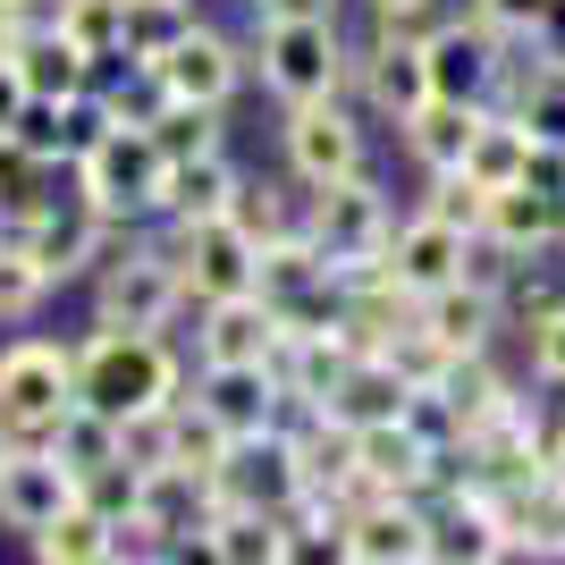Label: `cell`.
<instances>
[{
  "label": "cell",
  "instance_id": "obj_1",
  "mask_svg": "<svg viewBox=\"0 0 565 565\" xmlns=\"http://www.w3.org/2000/svg\"><path fill=\"white\" fill-rule=\"evenodd\" d=\"M68 388H76V405L127 423V414H143V405L178 397V354L161 347V330H94L68 354Z\"/></svg>",
  "mask_w": 565,
  "mask_h": 565
},
{
  "label": "cell",
  "instance_id": "obj_2",
  "mask_svg": "<svg viewBox=\"0 0 565 565\" xmlns=\"http://www.w3.org/2000/svg\"><path fill=\"white\" fill-rule=\"evenodd\" d=\"M76 203H94L102 220H136V212H161V143L143 136V127H127V118H110L85 152H76Z\"/></svg>",
  "mask_w": 565,
  "mask_h": 565
},
{
  "label": "cell",
  "instance_id": "obj_3",
  "mask_svg": "<svg viewBox=\"0 0 565 565\" xmlns=\"http://www.w3.org/2000/svg\"><path fill=\"white\" fill-rule=\"evenodd\" d=\"M262 76H270V94H279V102L338 94V76H347L338 18H330V9H305V18H262Z\"/></svg>",
  "mask_w": 565,
  "mask_h": 565
},
{
  "label": "cell",
  "instance_id": "obj_4",
  "mask_svg": "<svg viewBox=\"0 0 565 565\" xmlns=\"http://www.w3.org/2000/svg\"><path fill=\"white\" fill-rule=\"evenodd\" d=\"M212 498H220V507H245V515H279V507H296V498H305L296 439H287L279 423L228 439V456H220V472H212Z\"/></svg>",
  "mask_w": 565,
  "mask_h": 565
},
{
  "label": "cell",
  "instance_id": "obj_5",
  "mask_svg": "<svg viewBox=\"0 0 565 565\" xmlns=\"http://www.w3.org/2000/svg\"><path fill=\"white\" fill-rule=\"evenodd\" d=\"M68 347L51 338H18L0 354V439H43L60 414H68Z\"/></svg>",
  "mask_w": 565,
  "mask_h": 565
},
{
  "label": "cell",
  "instance_id": "obj_6",
  "mask_svg": "<svg viewBox=\"0 0 565 565\" xmlns=\"http://www.w3.org/2000/svg\"><path fill=\"white\" fill-rule=\"evenodd\" d=\"M305 236L330 254V270L347 279V270H363V262H380V245H388V203L372 194V178L354 169V178H330V186H312V220Z\"/></svg>",
  "mask_w": 565,
  "mask_h": 565
},
{
  "label": "cell",
  "instance_id": "obj_7",
  "mask_svg": "<svg viewBox=\"0 0 565 565\" xmlns=\"http://www.w3.org/2000/svg\"><path fill=\"white\" fill-rule=\"evenodd\" d=\"M102 279H94V312H102V330H161L169 312L186 305V279H178V254H127L94 262Z\"/></svg>",
  "mask_w": 565,
  "mask_h": 565
},
{
  "label": "cell",
  "instance_id": "obj_8",
  "mask_svg": "<svg viewBox=\"0 0 565 565\" xmlns=\"http://www.w3.org/2000/svg\"><path fill=\"white\" fill-rule=\"evenodd\" d=\"M178 279H186L194 305H220V296H254V236L220 220H186L178 228Z\"/></svg>",
  "mask_w": 565,
  "mask_h": 565
},
{
  "label": "cell",
  "instance_id": "obj_9",
  "mask_svg": "<svg viewBox=\"0 0 565 565\" xmlns=\"http://www.w3.org/2000/svg\"><path fill=\"white\" fill-rule=\"evenodd\" d=\"M60 507H76V472L34 439H0V523L9 532H43Z\"/></svg>",
  "mask_w": 565,
  "mask_h": 565
},
{
  "label": "cell",
  "instance_id": "obj_10",
  "mask_svg": "<svg viewBox=\"0 0 565 565\" xmlns=\"http://www.w3.org/2000/svg\"><path fill=\"white\" fill-rule=\"evenodd\" d=\"M423 68H430V94H439V102L490 110L498 76H507V51H498L490 25L472 18V25H439V34H423Z\"/></svg>",
  "mask_w": 565,
  "mask_h": 565
},
{
  "label": "cell",
  "instance_id": "obj_11",
  "mask_svg": "<svg viewBox=\"0 0 565 565\" xmlns=\"http://www.w3.org/2000/svg\"><path fill=\"white\" fill-rule=\"evenodd\" d=\"M287 161L305 186H330V178H354L363 169V127L338 110V94L287 102Z\"/></svg>",
  "mask_w": 565,
  "mask_h": 565
},
{
  "label": "cell",
  "instance_id": "obj_12",
  "mask_svg": "<svg viewBox=\"0 0 565 565\" xmlns=\"http://www.w3.org/2000/svg\"><path fill=\"white\" fill-rule=\"evenodd\" d=\"M18 236H25V254L43 262V279L60 287V279H76V270H94V262L110 254L118 220H102L94 203H43V212L18 220Z\"/></svg>",
  "mask_w": 565,
  "mask_h": 565
},
{
  "label": "cell",
  "instance_id": "obj_13",
  "mask_svg": "<svg viewBox=\"0 0 565 565\" xmlns=\"http://www.w3.org/2000/svg\"><path fill=\"white\" fill-rule=\"evenodd\" d=\"M236 68H245V60L228 51V34L186 25V34H178V43L152 60V85H161V102H203V110H228Z\"/></svg>",
  "mask_w": 565,
  "mask_h": 565
},
{
  "label": "cell",
  "instance_id": "obj_14",
  "mask_svg": "<svg viewBox=\"0 0 565 565\" xmlns=\"http://www.w3.org/2000/svg\"><path fill=\"white\" fill-rule=\"evenodd\" d=\"M423 548H430V523L414 498H363L338 515V557L354 565H423Z\"/></svg>",
  "mask_w": 565,
  "mask_h": 565
},
{
  "label": "cell",
  "instance_id": "obj_15",
  "mask_svg": "<svg viewBox=\"0 0 565 565\" xmlns=\"http://www.w3.org/2000/svg\"><path fill=\"white\" fill-rule=\"evenodd\" d=\"M498 254H541V245H557L565 236V194H548L541 178H515V186H490L481 194V228Z\"/></svg>",
  "mask_w": 565,
  "mask_h": 565
},
{
  "label": "cell",
  "instance_id": "obj_16",
  "mask_svg": "<svg viewBox=\"0 0 565 565\" xmlns=\"http://www.w3.org/2000/svg\"><path fill=\"white\" fill-rule=\"evenodd\" d=\"M380 270H388V287H405V296H430V287L465 279V228H448V220H405V228H388V245H380Z\"/></svg>",
  "mask_w": 565,
  "mask_h": 565
},
{
  "label": "cell",
  "instance_id": "obj_17",
  "mask_svg": "<svg viewBox=\"0 0 565 565\" xmlns=\"http://www.w3.org/2000/svg\"><path fill=\"white\" fill-rule=\"evenodd\" d=\"M194 405H203V414H212L228 439L270 430V423H279V372H270V363H203Z\"/></svg>",
  "mask_w": 565,
  "mask_h": 565
},
{
  "label": "cell",
  "instance_id": "obj_18",
  "mask_svg": "<svg viewBox=\"0 0 565 565\" xmlns=\"http://www.w3.org/2000/svg\"><path fill=\"white\" fill-rule=\"evenodd\" d=\"M490 321H498V296L481 279H448V287H430V296H414V330L439 354H481L490 347Z\"/></svg>",
  "mask_w": 565,
  "mask_h": 565
},
{
  "label": "cell",
  "instance_id": "obj_19",
  "mask_svg": "<svg viewBox=\"0 0 565 565\" xmlns=\"http://www.w3.org/2000/svg\"><path fill=\"white\" fill-rule=\"evenodd\" d=\"M405 397H414V380L397 372V354H354L347 372L330 380V397H321V414H338L347 430H363V423H397L405 414Z\"/></svg>",
  "mask_w": 565,
  "mask_h": 565
},
{
  "label": "cell",
  "instance_id": "obj_20",
  "mask_svg": "<svg viewBox=\"0 0 565 565\" xmlns=\"http://www.w3.org/2000/svg\"><path fill=\"white\" fill-rule=\"evenodd\" d=\"M203 363H270L279 372V312L262 305V296H220L203 305Z\"/></svg>",
  "mask_w": 565,
  "mask_h": 565
},
{
  "label": "cell",
  "instance_id": "obj_21",
  "mask_svg": "<svg viewBox=\"0 0 565 565\" xmlns=\"http://www.w3.org/2000/svg\"><path fill=\"white\" fill-rule=\"evenodd\" d=\"M430 397H439V414H448V430L456 439H472V430H490L498 414H507V380L490 372V363H481V354H448V363H439V372L423 380Z\"/></svg>",
  "mask_w": 565,
  "mask_h": 565
},
{
  "label": "cell",
  "instance_id": "obj_22",
  "mask_svg": "<svg viewBox=\"0 0 565 565\" xmlns=\"http://www.w3.org/2000/svg\"><path fill=\"white\" fill-rule=\"evenodd\" d=\"M532 152H541V143L515 127V110H507V118L481 110V118H472V136H465V161H456V169H465L472 186H515V178H532Z\"/></svg>",
  "mask_w": 565,
  "mask_h": 565
},
{
  "label": "cell",
  "instance_id": "obj_23",
  "mask_svg": "<svg viewBox=\"0 0 565 565\" xmlns=\"http://www.w3.org/2000/svg\"><path fill=\"white\" fill-rule=\"evenodd\" d=\"M363 85H372V102H380L388 118L423 110V102H430V68H423V43L388 25V34L372 43V60H363Z\"/></svg>",
  "mask_w": 565,
  "mask_h": 565
},
{
  "label": "cell",
  "instance_id": "obj_24",
  "mask_svg": "<svg viewBox=\"0 0 565 565\" xmlns=\"http://www.w3.org/2000/svg\"><path fill=\"white\" fill-rule=\"evenodd\" d=\"M236 203V169L220 161V152H194V161H169L161 178V212L186 228V220H220Z\"/></svg>",
  "mask_w": 565,
  "mask_h": 565
},
{
  "label": "cell",
  "instance_id": "obj_25",
  "mask_svg": "<svg viewBox=\"0 0 565 565\" xmlns=\"http://www.w3.org/2000/svg\"><path fill=\"white\" fill-rule=\"evenodd\" d=\"M9 60H18L25 94H43V102L85 94V85H94V60H85V51H76L60 25H51V34H18V51H9Z\"/></svg>",
  "mask_w": 565,
  "mask_h": 565
},
{
  "label": "cell",
  "instance_id": "obj_26",
  "mask_svg": "<svg viewBox=\"0 0 565 565\" xmlns=\"http://www.w3.org/2000/svg\"><path fill=\"white\" fill-rule=\"evenodd\" d=\"M34 557H43V565H110L118 557V532L76 498V507H60V515L34 532Z\"/></svg>",
  "mask_w": 565,
  "mask_h": 565
},
{
  "label": "cell",
  "instance_id": "obj_27",
  "mask_svg": "<svg viewBox=\"0 0 565 565\" xmlns=\"http://www.w3.org/2000/svg\"><path fill=\"white\" fill-rule=\"evenodd\" d=\"M186 25H194L186 0H118V60H127V68H152Z\"/></svg>",
  "mask_w": 565,
  "mask_h": 565
},
{
  "label": "cell",
  "instance_id": "obj_28",
  "mask_svg": "<svg viewBox=\"0 0 565 565\" xmlns=\"http://www.w3.org/2000/svg\"><path fill=\"white\" fill-rule=\"evenodd\" d=\"M472 118H481L472 102H439V94H430L423 110H405L397 127H405V143H414V161H423V169H456V161H465Z\"/></svg>",
  "mask_w": 565,
  "mask_h": 565
},
{
  "label": "cell",
  "instance_id": "obj_29",
  "mask_svg": "<svg viewBox=\"0 0 565 565\" xmlns=\"http://www.w3.org/2000/svg\"><path fill=\"white\" fill-rule=\"evenodd\" d=\"M34 448H51L68 472H94V465H110V456H118V423H110V414H94V405H76V397H68V414H60V423H51L43 439H34Z\"/></svg>",
  "mask_w": 565,
  "mask_h": 565
},
{
  "label": "cell",
  "instance_id": "obj_30",
  "mask_svg": "<svg viewBox=\"0 0 565 565\" xmlns=\"http://www.w3.org/2000/svg\"><path fill=\"white\" fill-rule=\"evenodd\" d=\"M143 136L161 143V161H194V152H220V110L203 102H161L143 118Z\"/></svg>",
  "mask_w": 565,
  "mask_h": 565
},
{
  "label": "cell",
  "instance_id": "obj_31",
  "mask_svg": "<svg viewBox=\"0 0 565 565\" xmlns=\"http://www.w3.org/2000/svg\"><path fill=\"white\" fill-rule=\"evenodd\" d=\"M220 456H228V430H220L203 405H194V414H186V405H169V465L194 472V481H212Z\"/></svg>",
  "mask_w": 565,
  "mask_h": 565
},
{
  "label": "cell",
  "instance_id": "obj_32",
  "mask_svg": "<svg viewBox=\"0 0 565 565\" xmlns=\"http://www.w3.org/2000/svg\"><path fill=\"white\" fill-rule=\"evenodd\" d=\"M76 498H85V507H94L102 523H136V507H143V472L127 465V456H110V465H94V472H76Z\"/></svg>",
  "mask_w": 565,
  "mask_h": 565
},
{
  "label": "cell",
  "instance_id": "obj_33",
  "mask_svg": "<svg viewBox=\"0 0 565 565\" xmlns=\"http://www.w3.org/2000/svg\"><path fill=\"white\" fill-rule=\"evenodd\" d=\"M51 296V279H43V262L25 254V236H18V220L0 228V321H25V312Z\"/></svg>",
  "mask_w": 565,
  "mask_h": 565
},
{
  "label": "cell",
  "instance_id": "obj_34",
  "mask_svg": "<svg viewBox=\"0 0 565 565\" xmlns=\"http://www.w3.org/2000/svg\"><path fill=\"white\" fill-rule=\"evenodd\" d=\"M515 127L541 152H565V68H541L532 85H523V102H515Z\"/></svg>",
  "mask_w": 565,
  "mask_h": 565
},
{
  "label": "cell",
  "instance_id": "obj_35",
  "mask_svg": "<svg viewBox=\"0 0 565 565\" xmlns=\"http://www.w3.org/2000/svg\"><path fill=\"white\" fill-rule=\"evenodd\" d=\"M430 178H439V194H430V203H423V212L430 220H448V228H481V194H490V186H472V178H465V169H430Z\"/></svg>",
  "mask_w": 565,
  "mask_h": 565
},
{
  "label": "cell",
  "instance_id": "obj_36",
  "mask_svg": "<svg viewBox=\"0 0 565 565\" xmlns=\"http://www.w3.org/2000/svg\"><path fill=\"white\" fill-rule=\"evenodd\" d=\"M557 9L565 0H481V25H490V34H541Z\"/></svg>",
  "mask_w": 565,
  "mask_h": 565
},
{
  "label": "cell",
  "instance_id": "obj_37",
  "mask_svg": "<svg viewBox=\"0 0 565 565\" xmlns=\"http://www.w3.org/2000/svg\"><path fill=\"white\" fill-rule=\"evenodd\" d=\"M532 372H541V380H557V388H565V305L532 321Z\"/></svg>",
  "mask_w": 565,
  "mask_h": 565
},
{
  "label": "cell",
  "instance_id": "obj_38",
  "mask_svg": "<svg viewBox=\"0 0 565 565\" xmlns=\"http://www.w3.org/2000/svg\"><path fill=\"white\" fill-rule=\"evenodd\" d=\"M18 110H25V76H18V60L0 51V136L18 127Z\"/></svg>",
  "mask_w": 565,
  "mask_h": 565
},
{
  "label": "cell",
  "instance_id": "obj_39",
  "mask_svg": "<svg viewBox=\"0 0 565 565\" xmlns=\"http://www.w3.org/2000/svg\"><path fill=\"white\" fill-rule=\"evenodd\" d=\"M25 9H34V0H0V51H18V34H25Z\"/></svg>",
  "mask_w": 565,
  "mask_h": 565
},
{
  "label": "cell",
  "instance_id": "obj_40",
  "mask_svg": "<svg viewBox=\"0 0 565 565\" xmlns=\"http://www.w3.org/2000/svg\"><path fill=\"white\" fill-rule=\"evenodd\" d=\"M423 9H430V0H372V18H380V25H414Z\"/></svg>",
  "mask_w": 565,
  "mask_h": 565
},
{
  "label": "cell",
  "instance_id": "obj_41",
  "mask_svg": "<svg viewBox=\"0 0 565 565\" xmlns=\"http://www.w3.org/2000/svg\"><path fill=\"white\" fill-rule=\"evenodd\" d=\"M262 18H305V9H330V0H254Z\"/></svg>",
  "mask_w": 565,
  "mask_h": 565
},
{
  "label": "cell",
  "instance_id": "obj_42",
  "mask_svg": "<svg viewBox=\"0 0 565 565\" xmlns=\"http://www.w3.org/2000/svg\"><path fill=\"white\" fill-rule=\"evenodd\" d=\"M548 472H557V481H565V430H557V439H548Z\"/></svg>",
  "mask_w": 565,
  "mask_h": 565
},
{
  "label": "cell",
  "instance_id": "obj_43",
  "mask_svg": "<svg viewBox=\"0 0 565 565\" xmlns=\"http://www.w3.org/2000/svg\"><path fill=\"white\" fill-rule=\"evenodd\" d=\"M0 228H9V203H0Z\"/></svg>",
  "mask_w": 565,
  "mask_h": 565
}]
</instances>
